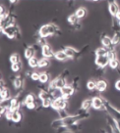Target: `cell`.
Listing matches in <instances>:
<instances>
[{
  "label": "cell",
  "instance_id": "obj_3",
  "mask_svg": "<svg viewBox=\"0 0 120 133\" xmlns=\"http://www.w3.org/2000/svg\"><path fill=\"white\" fill-rule=\"evenodd\" d=\"M104 110L107 111L108 114H109V116H111L113 118H115L116 121L120 123V111L117 110V109H116L114 106H112L111 104H109L105 99H104Z\"/></svg>",
  "mask_w": 120,
  "mask_h": 133
},
{
  "label": "cell",
  "instance_id": "obj_11",
  "mask_svg": "<svg viewBox=\"0 0 120 133\" xmlns=\"http://www.w3.org/2000/svg\"><path fill=\"white\" fill-rule=\"evenodd\" d=\"M93 108L99 111L101 109H104V99L102 97L99 96H95L93 98Z\"/></svg>",
  "mask_w": 120,
  "mask_h": 133
},
{
  "label": "cell",
  "instance_id": "obj_20",
  "mask_svg": "<svg viewBox=\"0 0 120 133\" xmlns=\"http://www.w3.org/2000/svg\"><path fill=\"white\" fill-rule=\"evenodd\" d=\"M91 108H93V98H88V99L84 100L83 103H82V106H81V109L83 111H86L88 112Z\"/></svg>",
  "mask_w": 120,
  "mask_h": 133
},
{
  "label": "cell",
  "instance_id": "obj_31",
  "mask_svg": "<svg viewBox=\"0 0 120 133\" xmlns=\"http://www.w3.org/2000/svg\"><path fill=\"white\" fill-rule=\"evenodd\" d=\"M50 66V61L47 58H42L39 60L38 68H48Z\"/></svg>",
  "mask_w": 120,
  "mask_h": 133
},
{
  "label": "cell",
  "instance_id": "obj_12",
  "mask_svg": "<svg viewBox=\"0 0 120 133\" xmlns=\"http://www.w3.org/2000/svg\"><path fill=\"white\" fill-rule=\"evenodd\" d=\"M42 54L43 56V58H52L54 57V55H55V52L53 51L52 49V47L48 44H46V45L42 46Z\"/></svg>",
  "mask_w": 120,
  "mask_h": 133
},
{
  "label": "cell",
  "instance_id": "obj_39",
  "mask_svg": "<svg viewBox=\"0 0 120 133\" xmlns=\"http://www.w3.org/2000/svg\"><path fill=\"white\" fill-rule=\"evenodd\" d=\"M87 87L89 90H95L96 88V81L95 79H91L87 82Z\"/></svg>",
  "mask_w": 120,
  "mask_h": 133
},
{
  "label": "cell",
  "instance_id": "obj_28",
  "mask_svg": "<svg viewBox=\"0 0 120 133\" xmlns=\"http://www.w3.org/2000/svg\"><path fill=\"white\" fill-rule=\"evenodd\" d=\"M107 53H108V49L104 47V46L98 48L95 52V56H107Z\"/></svg>",
  "mask_w": 120,
  "mask_h": 133
},
{
  "label": "cell",
  "instance_id": "obj_19",
  "mask_svg": "<svg viewBox=\"0 0 120 133\" xmlns=\"http://www.w3.org/2000/svg\"><path fill=\"white\" fill-rule=\"evenodd\" d=\"M108 86V83L106 80H104V79H99L96 81V90L99 92H104L106 90V88Z\"/></svg>",
  "mask_w": 120,
  "mask_h": 133
},
{
  "label": "cell",
  "instance_id": "obj_22",
  "mask_svg": "<svg viewBox=\"0 0 120 133\" xmlns=\"http://www.w3.org/2000/svg\"><path fill=\"white\" fill-rule=\"evenodd\" d=\"M33 102H36V96L33 95V93H30L28 95H26V97L24 98L23 102H22V106H27L30 103H33Z\"/></svg>",
  "mask_w": 120,
  "mask_h": 133
},
{
  "label": "cell",
  "instance_id": "obj_14",
  "mask_svg": "<svg viewBox=\"0 0 120 133\" xmlns=\"http://www.w3.org/2000/svg\"><path fill=\"white\" fill-rule=\"evenodd\" d=\"M12 99V96L7 87H0V102H4Z\"/></svg>",
  "mask_w": 120,
  "mask_h": 133
},
{
  "label": "cell",
  "instance_id": "obj_4",
  "mask_svg": "<svg viewBox=\"0 0 120 133\" xmlns=\"http://www.w3.org/2000/svg\"><path fill=\"white\" fill-rule=\"evenodd\" d=\"M67 107H68V99L65 97H60V98L54 99L53 102H52V105H51V108L55 111L64 110V109L67 110Z\"/></svg>",
  "mask_w": 120,
  "mask_h": 133
},
{
  "label": "cell",
  "instance_id": "obj_46",
  "mask_svg": "<svg viewBox=\"0 0 120 133\" xmlns=\"http://www.w3.org/2000/svg\"><path fill=\"white\" fill-rule=\"evenodd\" d=\"M115 18H116V19H117V21L120 22V12L118 13V14H117V16H116Z\"/></svg>",
  "mask_w": 120,
  "mask_h": 133
},
{
  "label": "cell",
  "instance_id": "obj_24",
  "mask_svg": "<svg viewBox=\"0 0 120 133\" xmlns=\"http://www.w3.org/2000/svg\"><path fill=\"white\" fill-rule=\"evenodd\" d=\"M39 82L42 83H49L51 80H50V75L48 72H41V76H39Z\"/></svg>",
  "mask_w": 120,
  "mask_h": 133
},
{
  "label": "cell",
  "instance_id": "obj_2",
  "mask_svg": "<svg viewBox=\"0 0 120 133\" xmlns=\"http://www.w3.org/2000/svg\"><path fill=\"white\" fill-rule=\"evenodd\" d=\"M1 32L5 34L9 39H21V30L19 29V26L15 24L6 28L4 30H2Z\"/></svg>",
  "mask_w": 120,
  "mask_h": 133
},
{
  "label": "cell",
  "instance_id": "obj_30",
  "mask_svg": "<svg viewBox=\"0 0 120 133\" xmlns=\"http://www.w3.org/2000/svg\"><path fill=\"white\" fill-rule=\"evenodd\" d=\"M28 64H29L30 68H33V69H36L38 66V64H39V60L37 58V57H33V58L28 60Z\"/></svg>",
  "mask_w": 120,
  "mask_h": 133
},
{
  "label": "cell",
  "instance_id": "obj_15",
  "mask_svg": "<svg viewBox=\"0 0 120 133\" xmlns=\"http://www.w3.org/2000/svg\"><path fill=\"white\" fill-rule=\"evenodd\" d=\"M100 41H101V45L104 46V47H105V48H107V49H112V48L115 47V46L113 45V43H112L111 37H109V36L105 35V34L101 35Z\"/></svg>",
  "mask_w": 120,
  "mask_h": 133
},
{
  "label": "cell",
  "instance_id": "obj_8",
  "mask_svg": "<svg viewBox=\"0 0 120 133\" xmlns=\"http://www.w3.org/2000/svg\"><path fill=\"white\" fill-rule=\"evenodd\" d=\"M63 50H64V52L66 53L69 59H77L80 55H82L81 51H78L76 48L71 47V46H65Z\"/></svg>",
  "mask_w": 120,
  "mask_h": 133
},
{
  "label": "cell",
  "instance_id": "obj_33",
  "mask_svg": "<svg viewBox=\"0 0 120 133\" xmlns=\"http://www.w3.org/2000/svg\"><path fill=\"white\" fill-rule=\"evenodd\" d=\"M10 62H11V64L20 63L21 62V57H20V55L17 54V53H13V54L10 56Z\"/></svg>",
  "mask_w": 120,
  "mask_h": 133
},
{
  "label": "cell",
  "instance_id": "obj_43",
  "mask_svg": "<svg viewBox=\"0 0 120 133\" xmlns=\"http://www.w3.org/2000/svg\"><path fill=\"white\" fill-rule=\"evenodd\" d=\"M69 75H70L69 71H68V70H65L64 71H62V74H61V75H60V76H62L63 78H66V77H68V76H69Z\"/></svg>",
  "mask_w": 120,
  "mask_h": 133
},
{
  "label": "cell",
  "instance_id": "obj_13",
  "mask_svg": "<svg viewBox=\"0 0 120 133\" xmlns=\"http://www.w3.org/2000/svg\"><path fill=\"white\" fill-rule=\"evenodd\" d=\"M13 81L14 88L17 90H21L24 85V77L22 75H17V76H11Z\"/></svg>",
  "mask_w": 120,
  "mask_h": 133
},
{
  "label": "cell",
  "instance_id": "obj_42",
  "mask_svg": "<svg viewBox=\"0 0 120 133\" xmlns=\"http://www.w3.org/2000/svg\"><path fill=\"white\" fill-rule=\"evenodd\" d=\"M5 117H6V119L12 121V117H13V111L12 110H10V109H9L8 111L6 112V114H5Z\"/></svg>",
  "mask_w": 120,
  "mask_h": 133
},
{
  "label": "cell",
  "instance_id": "obj_40",
  "mask_svg": "<svg viewBox=\"0 0 120 133\" xmlns=\"http://www.w3.org/2000/svg\"><path fill=\"white\" fill-rule=\"evenodd\" d=\"M52 102H53V100H44V101H42V108H50L51 107V105H52Z\"/></svg>",
  "mask_w": 120,
  "mask_h": 133
},
{
  "label": "cell",
  "instance_id": "obj_32",
  "mask_svg": "<svg viewBox=\"0 0 120 133\" xmlns=\"http://www.w3.org/2000/svg\"><path fill=\"white\" fill-rule=\"evenodd\" d=\"M9 11L7 10V9L4 7V5L1 4V6H0V20H2V19H4V18H6L7 16H9Z\"/></svg>",
  "mask_w": 120,
  "mask_h": 133
},
{
  "label": "cell",
  "instance_id": "obj_1",
  "mask_svg": "<svg viewBox=\"0 0 120 133\" xmlns=\"http://www.w3.org/2000/svg\"><path fill=\"white\" fill-rule=\"evenodd\" d=\"M60 34L61 30L59 26L55 24H46L42 25L38 29V35L43 38H47L51 35H60Z\"/></svg>",
  "mask_w": 120,
  "mask_h": 133
},
{
  "label": "cell",
  "instance_id": "obj_9",
  "mask_svg": "<svg viewBox=\"0 0 120 133\" xmlns=\"http://www.w3.org/2000/svg\"><path fill=\"white\" fill-rule=\"evenodd\" d=\"M107 122L110 129H111V133H120V123L116 121L115 118H113L111 116L108 115L107 116Z\"/></svg>",
  "mask_w": 120,
  "mask_h": 133
},
{
  "label": "cell",
  "instance_id": "obj_38",
  "mask_svg": "<svg viewBox=\"0 0 120 133\" xmlns=\"http://www.w3.org/2000/svg\"><path fill=\"white\" fill-rule=\"evenodd\" d=\"M58 112V116H59V118H66V117H68V116H70L69 114H68V112H67L66 109H64V110H58L57 111Z\"/></svg>",
  "mask_w": 120,
  "mask_h": 133
},
{
  "label": "cell",
  "instance_id": "obj_35",
  "mask_svg": "<svg viewBox=\"0 0 120 133\" xmlns=\"http://www.w3.org/2000/svg\"><path fill=\"white\" fill-rule=\"evenodd\" d=\"M109 66L111 68L112 70H117V69H119V66H120L119 60H118V59H114V60L109 61Z\"/></svg>",
  "mask_w": 120,
  "mask_h": 133
},
{
  "label": "cell",
  "instance_id": "obj_48",
  "mask_svg": "<svg viewBox=\"0 0 120 133\" xmlns=\"http://www.w3.org/2000/svg\"><path fill=\"white\" fill-rule=\"evenodd\" d=\"M118 25H120V22H118Z\"/></svg>",
  "mask_w": 120,
  "mask_h": 133
},
{
  "label": "cell",
  "instance_id": "obj_44",
  "mask_svg": "<svg viewBox=\"0 0 120 133\" xmlns=\"http://www.w3.org/2000/svg\"><path fill=\"white\" fill-rule=\"evenodd\" d=\"M73 28H74L75 30H79V29H81V28H82V25H81V24L79 23V24H77L76 25H73Z\"/></svg>",
  "mask_w": 120,
  "mask_h": 133
},
{
  "label": "cell",
  "instance_id": "obj_27",
  "mask_svg": "<svg viewBox=\"0 0 120 133\" xmlns=\"http://www.w3.org/2000/svg\"><path fill=\"white\" fill-rule=\"evenodd\" d=\"M112 43L114 46H117L120 44V30H117V31H114V34L111 37Z\"/></svg>",
  "mask_w": 120,
  "mask_h": 133
},
{
  "label": "cell",
  "instance_id": "obj_45",
  "mask_svg": "<svg viewBox=\"0 0 120 133\" xmlns=\"http://www.w3.org/2000/svg\"><path fill=\"white\" fill-rule=\"evenodd\" d=\"M115 88L117 89V90H119L120 91V79L119 80H117L115 82Z\"/></svg>",
  "mask_w": 120,
  "mask_h": 133
},
{
  "label": "cell",
  "instance_id": "obj_29",
  "mask_svg": "<svg viewBox=\"0 0 120 133\" xmlns=\"http://www.w3.org/2000/svg\"><path fill=\"white\" fill-rule=\"evenodd\" d=\"M62 126H63L62 118H56V119L52 121V122H51V127L56 129V130L58 128H60V127H62Z\"/></svg>",
  "mask_w": 120,
  "mask_h": 133
},
{
  "label": "cell",
  "instance_id": "obj_34",
  "mask_svg": "<svg viewBox=\"0 0 120 133\" xmlns=\"http://www.w3.org/2000/svg\"><path fill=\"white\" fill-rule=\"evenodd\" d=\"M68 128V133H76L78 132L79 130H81V124H78V123H76V124L72 125V126H69V127H67Z\"/></svg>",
  "mask_w": 120,
  "mask_h": 133
},
{
  "label": "cell",
  "instance_id": "obj_37",
  "mask_svg": "<svg viewBox=\"0 0 120 133\" xmlns=\"http://www.w3.org/2000/svg\"><path fill=\"white\" fill-rule=\"evenodd\" d=\"M107 57H108V59H109V61H111V60H114V59H117V54H116L115 48L108 49Z\"/></svg>",
  "mask_w": 120,
  "mask_h": 133
},
{
  "label": "cell",
  "instance_id": "obj_26",
  "mask_svg": "<svg viewBox=\"0 0 120 133\" xmlns=\"http://www.w3.org/2000/svg\"><path fill=\"white\" fill-rule=\"evenodd\" d=\"M67 21H68V23H69L71 25H76L77 24H79V19H78V17L75 15V13L68 16Z\"/></svg>",
  "mask_w": 120,
  "mask_h": 133
},
{
  "label": "cell",
  "instance_id": "obj_18",
  "mask_svg": "<svg viewBox=\"0 0 120 133\" xmlns=\"http://www.w3.org/2000/svg\"><path fill=\"white\" fill-rule=\"evenodd\" d=\"M36 53H37V50L35 49V48H33V46L32 45V46H28V47L26 48L24 55H25L26 59L30 60V59L36 57Z\"/></svg>",
  "mask_w": 120,
  "mask_h": 133
},
{
  "label": "cell",
  "instance_id": "obj_36",
  "mask_svg": "<svg viewBox=\"0 0 120 133\" xmlns=\"http://www.w3.org/2000/svg\"><path fill=\"white\" fill-rule=\"evenodd\" d=\"M22 69H23V65H22L21 62L11 65V70H12V71H14V72H19V71H22Z\"/></svg>",
  "mask_w": 120,
  "mask_h": 133
},
{
  "label": "cell",
  "instance_id": "obj_23",
  "mask_svg": "<svg viewBox=\"0 0 120 133\" xmlns=\"http://www.w3.org/2000/svg\"><path fill=\"white\" fill-rule=\"evenodd\" d=\"M21 121H22V112L20 111V109L13 111V117H12L13 122L14 123H19Z\"/></svg>",
  "mask_w": 120,
  "mask_h": 133
},
{
  "label": "cell",
  "instance_id": "obj_41",
  "mask_svg": "<svg viewBox=\"0 0 120 133\" xmlns=\"http://www.w3.org/2000/svg\"><path fill=\"white\" fill-rule=\"evenodd\" d=\"M39 76H41V72L33 71L31 75V79H33V81H37V80H39Z\"/></svg>",
  "mask_w": 120,
  "mask_h": 133
},
{
  "label": "cell",
  "instance_id": "obj_47",
  "mask_svg": "<svg viewBox=\"0 0 120 133\" xmlns=\"http://www.w3.org/2000/svg\"><path fill=\"white\" fill-rule=\"evenodd\" d=\"M99 133H107V132H106V131H105L104 129H101V130H100V132H99Z\"/></svg>",
  "mask_w": 120,
  "mask_h": 133
},
{
  "label": "cell",
  "instance_id": "obj_7",
  "mask_svg": "<svg viewBox=\"0 0 120 133\" xmlns=\"http://www.w3.org/2000/svg\"><path fill=\"white\" fill-rule=\"evenodd\" d=\"M81 119H83V117H82V116H81V115H79V114L69 116L68 117H66V118H63V119H62L63 126H66V127L72 126V125L78 123Z\"/></svg>",
  "mask_w": 120,
  "mask_h": 133
},
{
  "label": "cell",
  "instance_id": "obj_16",
  "mask_svg": "<svg viewBox=\"0 0 120 133\" xmlns=\"http://www.w3.org/2000/svg\"><path fill=\"white\" fill-rule=\"evenodd\" d=\"M108 11H109V14H110L112 17L115 18V17L117 16V14L120 12L119 5L117 4V2L112 1L110 3H108Z\"/></svg>",
  "mask_w": 120,
  "mask_h": 133
},
{
  "label": "cell",
  "instance_id": "obj_6",
  "mask_svg": "<svg viewBox=\"0 0 120 133\" xmlns=\"http://www.w3.org/2000/svg\"><path fill=\"white\" fill-rule=\"evenodd\" d=\"M67 85V81L66 78H63L62 76H58L56 78L52 79L49 82V85H48V89H62L64 86Z\"/></svg>",
  "mask_w": 120,
  "mask_h": 133
},
{
  "label": "cell",
  "instance_id": "obj_10",
  "mask_svg": "<svg viewBox=\"0 0 120 133\" xmlns=\"http://www.w3.org/2000/svg\"><path fill=\"white\" fill-rule=\"evenodd\" d=\"M95 64L100 69H104L109 65V59L107 56H95Z\"/></svg>",
  "mask_w": 120,
  "mask_h": 133
},
{
  "label": "cell",
  "instance_id": "obj_5",
  "mask_svg": "<svg viewBox=\"0 0 120 133\" xmlns=\"http://www.w3.org/2000/svg\"><path fill=\"white\" fill-rule=\"evenodd\" d=\"M15 21H16V15L13 14V13H10L9 16L0 20V29H1V31L4 30L6 28H8L10 25H15Z\"/></svg>",
  "mask_w": 120,
  "mask_h": 133
},
{
  "label": "cell",
  "instance_id": "obj_21",
  "mask_svg": "<svg viewBox=\"0 0 120 133\" xmlns=\"http://www.w3.org/2000/svg\"><path fill=\"white\" fill-rule=\"evenodd\" d=\"M54 57H55V59L56 60H58V61H61V62H63V61H66V60H68V56L66 55V53L64 52V50H59V51H57V52H55V55H54Z\"/></svg>",
  "mask_w": 120,
  "mask_h": 133
},
{
  "label": "cell",
  "instance_id": "obj_17",
  "mask_svg": "<svg viewBox=\"0 0 120 133\" xmlns=\"http://www.w3.org/2000/svg\"><path fill=\"white\" fill-rule=\"evenodd\" d=\"M61 92H62V95L63 97H65V98H70V96H72L74 94L75 92V89L74 87L71 85V84H67L66 86H64V87L61 89Z\"/></svg>",
  "mask_w": 120,
  "mask_h": 133
},
{
  "label": "cell",
  "instance_id": "obj_25",
  "mask_svg": "<svg viewBox=\"0 0 120 133\" xmlns=\"http://www.w3.org/2000/svg\"><path fill=\"white\" fill-rule=\"evenodd\" d=\"M75 15L78 17V19H83L84 17L87 15V10L86 8H84V7H80L76 10V12H75Z\"/></svg>",
  "mask_w": 120,
  "mask_h": 133
}]
</instances>
